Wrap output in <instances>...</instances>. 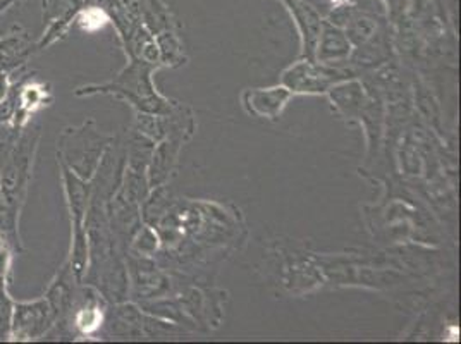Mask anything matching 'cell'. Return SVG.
<instances>
[{"instance_id":"obj_2","label":"cell","mask_w":461,"mask_h":344,"mask_svg":"<svg viewBox=\"0 0 461 344\" xmlns=\"http://www.w3.org/2000/svg\"><path fill=\"white\" fill-rule=\"evenodd\" d=\"M50 102V92L47 90L45 83L41 81H30L21 86L16 95V109L11 114V122L14 128H23L30 117L39 109L45 107Z\"/></svg>"},{"instance_id":"obj_5","label":"cell","mask_w":461,"mask_h":344,"mask_svg":"<svg viewBox=\"0 0 461 344\" xmlns=\"http://www.w3.org/2000/svg\"><path fill=\"white\" fill-rule=\"evenodd\" d=\"M100 321H102L100 312H98L96 308H90V306H88V308H83V310L77 313V324L81 330L92 332L94 329L98 327Z\"/></svg>"},{"instance_id":"obj_6","label":"cell","mask_w":461,"mask_h":344,"mask_svg":"<svg viewBox=\"0 0 461 344\" xmlns=\"http://www.w3.org/2000/svg\"><path fill=\"white\" fill-rule=\"evenodd\" d=\"M9 262H11V251L9 245L5 243V236L0 231V289H4V281L9 270Z\"/></svg>"},{"instance_id":"obj_7","label":"cell","mask_w":461,"mask_h":344,"mask_svg":"<svg viewBox=\"0 0 461 344\" xmlns=\"http://www.w3.org/2000/svg\"><path fill=\"white\" fill-rule=\"evenodd\" d=\"M9 90H11V75L9 71H2L0 73V105L4 104Z\"/></svg>"},{"instance_id":"obj_3","label":"cell","mask_w":461,"mask_h":344,"mask_svg":"<svg viewBox=\"0 0 461 344\" xmlns=\"http://www.w3.org/2000/svg\"><path fill=\"white\" fill-rule=\"evenodd\" d=\"M13 302L7 298L5 289H0V341L11 338Z\"/></svg>"},{"instance_id":"obj_8","label":"cell","mask_w":461,"mask_h":344,"mask_svg":"<svg viewBox=\"0 0 461 344\" xmlns=\"http://www.w3.org/2000/svg\"><path fill=\"white\" fill-rule=\"evenodd\" d=\"M16 0H0V14L5 13L9 9V5H13Z\"/></svg>"},{"instance_id":"obj_4","label":"cell","mask_w":461,"mask_h":344,"mask_svg":"<svg viewBox=\"0 0 461 344\" xmlns=\"http://www.w3.org/2000/svg\"><path fill=\"white\" fill-rule=\"evenodd\" d=\"M107 21H109V18H107V14H105L104 9H100V7H90V9H86V11L81 14L79 24H81V28L86 30V32H96V30L104 28V26L107 24Z\"/></svg>"},{"instance_id":"obj_1","label":"cell","mask_w":461,"mask_h":344,"mask_svg":"<svg viewBox=\"0 0 461 344\" xmlns=\"http://www.w3.org/2000/svg\"><path fill=\"white\" fill-rule=\"evenodd\" d=\"M52 317L54 312L45 298L32 303H14L11 338L18 341L39 339L52 325Z\"/></svg>"}]
</instances>
